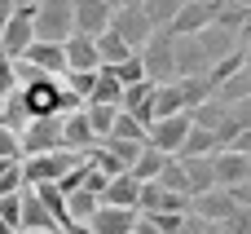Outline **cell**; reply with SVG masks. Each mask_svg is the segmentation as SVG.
<instances>
[{
  "label": "cell",
  "instance_id": "obj_1",
  "mask_svg": "<svg viewBox=\"0 0 251 234\" xmlns=\"http://www.w3.org/2000/svg\"><path fill=\"white\" fill-rule=\"evenodd\" d=\"M88 159V150H71V146H62V150H44V155H22V177H26V186H40V181H62L75 164H84Z\"/></svg>",
  "mask_w": 251,
  "mask_h": 234
},
{
  "label": "cell",
  "instance_id": "obj_2",
  "mask_svg": "<svg viewBox=\"0 0 251 234\" xmlns=\"http://www.w3.org/2000/svg\"><path fill=\"white\" fill-rule=\"evenodd\" d=\"M75 35V0H35V40L66 44Z\"/></svg>",
  "mask_w": 251,
  "mask_h": 234
},
{
  "label": "cell",
  "instance_id": "obj_3",
  "mask_svg": "<svg viewBox=\"0 0 251 234\" xmlns=\"http://www.w3.org/2000/svg\"><path fill=\"white\" fill-rule=\"evenodd\" d=\"M141 58H146V75H150L154 84H168V80H176V35H172L168 27H159V31L146 40Z\"/></svg>",
  "mask_w": 251,
  "mask_h": 234
},
{
  "label": "cell",
  "instance_id": "obj_4",
  "mask_svg": "<svg viewBox=\"0 0 251 234\" xmlns=\"http://www.w3.org/2000/svg\"><path fill=\"white\" fill-rule=\"evenodd\" d=\"M110 31H119L132 49H146V40L159 31L154 22H150V13H146V0L141 4H119L115 13H110Z\"/></svg>",
  "mask_w": 251,
  "mask_h": 234
},
{
  "label": "cell",
  "instance_id": "obj_5",
  "mask_svg": "<svg viewBox=\"0 0 251 234\" xmlns=\"http://www.w3.org/2000/svg\"><path fill=\"white\" fill-rule=\"evenodd\" d=\"M190 128H194V111L163 115V119H154V124H150V146H159V150H168V155H181V146H185Z\"/></svg>",
  "mask_w": 251,
  "mask_h": 234
},
{
  "label": "cell",
  "instance_id": "obj_6",
  "mask_svg": "<svg viewBox=\"0 0 251 234\" xmlns=\"http://www.w3.org/2000/svg\"><path fill=\"white\" fill-rule=\"evenodd\" d=\"M18 137H22V155H44V150H62L66 146L62 142V115H40Z\"/></svg>",
  "mask_w": 251,
  "mask_h": 234
},
{
  "label": "cell",
  "instance_id": "obj_7",
  "mask_svg": "<svg viewBox=\"0 0 251 234\" xmlns=\"http://www.w3.org/2000/svg\"><path fill=\"white\" fill-rule=\"evenodd\" d=\"M221 9H225V0H185L168 31H172V35H199L207 22H216V18H221Z\"/></svg>",
  "mask_w": 251,
  "mask_h": 234
},
{
  "label": "cell",
  "instance_id": "obj_8",
  "mask_svg": "<svg viewBox=\"0 0 251 234\" xmlns=\"http://www.w3.org/2000/svg\"><path fill=\"white\" fill-rule=\"evenodd\" d=\"M190 199H194V195L168 190L159 177H150V181H141V199H137V208H141V212H190Z\"/></svg>",
  "mask_w": 251,
  "mask_h": 234
},
{
  "label": "cell",
  "instance_id": "obj_9",
  "mask_svg": "<svg viewBox=\"0 0 251 234\" xmlns=\"http://www.w3.org/2000/svg\"><path fill=\"white\" fill-rule=\"evenodd\" d=\"M238 208H243V204L234 199L229 186H212V190H203V195L190 199V212H199V217H207V221H229Z\"/></svg>",
  "mask_w": 251,
  "mask_h": 234
},
{
  "label": "cell",
  "instance_id": "obj_10",
  "mask_svg": "<svg viewBox=\"0 0 251 234\" xmlns=\"http://www.w3.org/2000/svg\"><path fill=\"white\" fill-rule=\"evenodd\" d=\"M22 58H26L40 75H66V71H71V66H66V44H57V40H31Z\"/></svg>",
  "mask_w": 251,
  "mask_h": 234
},
{
  "label": "cell",
  "instance_id": "obj_11",
  "mask_svg": "<svg viewBox=\"0 0 251 234\" xmlns=\"http://www.w3.org/2000/svg\"><path fill=\"white\" fill-rule=\"evenodd\" d=\"M216 62L207 58V49L199 44V35H176V80L185 75H207Z\"/></svg>",
  "mask_w": 251,
  "mask_h": 234
},
{
  "label": "cell",
  "instance_id": "obj_12",
  "mask_svg": "<svg viewBox=\"0 0 251 234\" xmlns=\"http://www.w3.org/2000/svg\"><path fill=\"white\" fill-rule=\"evenodd\" d=\"M137 217H141V208H119V204H101L97 212H93V230L97 234H132L137 230Z\"/></svg>",
  "mask_w": 251,
  "mask_h": 234
},
{
  "label": "cell",
  "instance_id": "obj_13",
  "mask_svg": "<svg viewBox=\"0 0 251 234\" xmlns=\"http://www.w3.org/2000/svg\"><path fill=\"white\" fill-rule=\"evenodd\" d=\"M212 159H216V181H221V186H238V181H251V155H247V150L221 146Z\"/></svg>",
  "mask_w": 251,
  "mask_h": 234
},
{
  "label": "cell",
  "instance_id": "obj_14",
  "mask_svg": "<svg viewBox=\"0 0 251 234\" xmlns=\"http://www.w3.org/2000/svg\"><path fill=\"white\" fill-rule=\"evenodd\" d=\"M199 44L207 49V58H212V62H221V58H229L234 49H243L238 31H234V27H225L221 18H216V22H207V27L199 31Z\"/></svg>",
  "mask_w": 251,
  "mask_h": 234
},
{
  "label": "cell",
  "instance_id": "obj_15",
  "mask_svg": "<svg viewBox=\"0 0 251 234\" xmlns=\"http://www.w3.org/2000/svg\"><path fill=\"white\" fill-rule=\"evenodd\" d=\"M110 13H115V0H75V31L101 35L110 27Z\"/></svg>",
  "mask_w": 251,
  "mask_h": 234
},
{
  "label": "cell",
  "instance_id": "obj_16",
  "mask_svg": "<svg viewBox=\"0 0 251 234\" xmlns=\"http://www.w3.org/2000/svg\"><path fill=\"white\" fill-rule=\"evenodd\" d=\"M22 230H62V221L49 212L35 186H22Z\"/></svg>",
  "mask_w": 251,
  "mask_h": 234
},
{
  "label": "cell",
  "instance_id": "obj_17",
  "mask_svg": "<svg viewBox=\"0 0 251 234\" xmlns=\"http://www.w3.org/2000/svg\"><path fill=\"white\" fill-rule=\"evenodd\" d=\"M62 142L71 146V150H93L101 137H97V128L88 124V115H84V106L79 111H71V115H62Z\"/></svg>",
  "mask_w": 251,
  "mask_h": 234
},
{
  "label": "cell",
  "instance_id": "obj_18",
  "mask_svg": "<svg viewBox=\"0 0 251 234\" xmlns=\"http://www.w3.org/2000/svg\"><path fill=\"white\" fill-rule=\"evenodd\" d=\"M66 66H71V71H97V66H101L97 35H84V31H75V35L66 40Z\"/></svg>",
  "mask_w": 251,
  "mask_h": 234
},
{
  "label": "cell",
  "instance_id": "obj_19",
  "mask_svg": "<svg viewBox=\"0 0 251 234\" xmlns=\"http://www.w3.org/2000/svg\"><path fill=\"white\" fill-rule=\"evenodd\" d=\"M124 111H132L146 128L154 124V80H137L124 88Z\"/></svg>",
  "mask_w": 251,
  "mask_h": 234
},
{
  "label": "cell",
  "instance_id": "obj_20",
  "mask_svg": "<svg viewBox=\"0 0 251 234\" xmlns=\"http://www.w3.org/2000/svg\"><path fill=\"white\" fill-rule=\"evenodd\" d=\"M181 159H185V177H190V195H203V190L221 186V181H216V159H212V155H181Z\"/></svg>",
  "mask_w": 251,
  "mask_h": 234
},
{
  "label": "cell",
  "instance_id": "obj_21",
  "mask_svg": "<svg viewBox=\"0 0 251 234\" xmlns=\"http://www.w3.org/2000/svg\"><path fill=\"white\" fill-rule=\"evenodd\" d=\"M137 199H141V181H137L132 173L110 177V186H106V195H101V204H119V208H137Z\"/></svg>",
  "mask_w": 251,
  "mask_h": 234
},
{
  "label": "cell",
  "instance_id": "obj_22",
  "mask_svg": "<svg viewBox=\"0 0 251 234\" xmlns=\"http://www.w3.org/2000/svg\"><path fill=\"white\" fill-rule=\"evenodd\" d=\"M176 111H185V93H181V80L154 84V119H163V115H176Z\"/></svg>",
  "mask_w": 251,
  "mask_h": 234
},
{
  "label": "cell",
  "instance_id": "obj_23",
  "mask_svg": "<svg viewBox=\"0 0 251 234\" xmlns=\"http://www.w3.org/2000/svg\"><path fill=\"white\" fill-rule=\"evenodd\" d=\"M119 111H124V106H115V102H97V97H88V102H84V115H88V124L97 128V137H106V133L115 128Z\"/></svg>",
  "mask_w": 251,
  "mask_h": 234
},
{
  "label": "cell",
  "instance_id": "obj_24",
  "mask_svg": "<svg viewBox=\"0 0 251 234\" xmlns=\"http://www.w3.org/2000/svg\"><path fill=\"white\" fill-rule=\"evenodd\" d=\"M216 150H221L216 128H207V124H199V119H194V128H190V137H185L181 155H216Z\"/></svg>",
  "mask_w": 251,
  "mask_h": 234
},
{
  "label": "cell",
  "instance_id": "obj_25",
  "mask_svg": "<svg viewBox=\"0 0 251 234\" xmlns=\"http://www.w3.org/2000/svg\"><path fill=\"white\" fill-rule=\"evenodd\" d=\"M97 208H101V195L88 190V186H79V190L66 195V212H71V221H93Z\"/></svg>",
  "mask_w": 251,
  "mask_h": 234
},
{
  "label": "cell",
  "instance_id": "obj_26",
  "mask_svg": "<svg viewBox=\"0 0 251 234\" xmlns=\"http://www.w3.org/2000/svg\"><path fill=\"white\" fill-rule=\"evenodd\" d=\"M97 53H101V62L110 66V62H124L128 53H141V49H132V44H128L119 31H110V27H106V31L97 35Z\"/></svg>",
  "mask_w": 251,
  "mask_h": 234
},
{
  "label": "cell",
  "instance_id": "obj_27",
  "mask_svg": "<svg viewBox=\"0 0 251 234\" xmlns=\"http://www.w3.org/2000/svg\"><path fill=\"white\" fill-rule=\"evenodd\" d=\"M163 164H168V150H159V146H150V142H146V150L137 155V164H132L128 173H132L137 181H150V177H159V173H163Z\"/></svg>",
  "mask_w": 251,
  "mask_h": 234
},
{
  "label": "cell",
  "instance_id": "obj_28",
  "mask_svg": "<svg viewBox=\"0 0 251 234\" xmlns=\"http://www.w3.org/2000/svg\"><path fill=\"white\" fill-rule=\"evenodd\" d=\"M101 146L124 164V168H132L137 164V155L146 150V142H137V137H119V133H110V137H101Z\"/></svg>",
  "mask_w": 251,
  "mask_h": 234
},
{
  "label": "cell",
  "instance_id": "obj_29",
  "mask_svg": "<svg viewBox=\"0 0 251 234\" xmlns=\"http://www.w3.org/2000/svg\"><path fill=\"white\" fill-rule=\"evenodd\" d=\"M93 97H97V102H115V106H124V80H119L110 66H97V88H93Z\"/></svg>",
  "mask_w": 251,
  "mask_h": 234
},
{
  "label": "cell",
  "instance_id": "obj_30",
  "mask_svg": "<svg viewBox=\"0 0 251 234\" xmlns=\"http://www.w3.org/2000/svg\"><path fill=\"white\" fill-rule=\"evenodd\" d=\"M181 93H185V111H199L207 97H216V88H212L207 75H185L181 80Z\"/></svg>",
  "mask_w": 251,
  "mask_h": 234
},
{
  "label": "cell",
  "instance_id": "obj_31",
  "mask_svg": "<svg viewBox=\"0 0 251 234\" xmlns=\"http://www.w3.org/2000/svg\"><path fill=\"white\" fill-rule=\"evenodd\" d=\"M247 62H251V53H247V49H234L229 58H221V62H216V66L207 71V80H212V88H221V84H225L229 75H238V71H243Z\"/></svg>",
  "mask_w": 251,
  "mask_h": 234
},
{
  "label": "cell",
  "instance_id": "obj_32",
  "mask_svg": "<svg viewBox=\"0 0 251 234\" xmlns=\"http://www.w3.org/2000/svg\"><path fill=\"white\" fill-rule=\"evenodd\" d=\"M0 124H9L13 133H22V128L31 124V115H26V102H22V88L4 97V106H0Z\"/></svg>",
  "mask_w": 251,
  "mask_h": 234
},
{
  "label": "cell",
  "instance_id": "obj_33",
  "mask_svg": "<svg viewBox=\"0 0 251 234\" xmlns=\"http://www.w3.org/2000/svg\"><path fill=\"white\" fill-rule=\"evenodd\" d=\"M101 66H106V62H101ZM110 71L124 80V88H128V84H137V80H150V75H146V58H141V53H128L124 62H110Z\"/></svg>",
  "mask_w": 251,
  "mask_h": 234
},
{
  "label": "cell",
  "instance_id": "obj_34",
  "mask_svg": "<svg viewBox=\"0 0 251 234\" xmlns=\"http://www.w3.org/2000/svg\"><path fill=\"white\" fill-rule=\"evenodd\" d=\"M159 181H163L168 190H181V195H190V177H185V159H181V155H168V164H163Z\"/></svg>",
  "mask_w": 251,
  "mask_h": 234
},
{
  "label": "cell",
  "instance_id": "obj_35",
  "mask_svg": "<svg viewBox=\"0 0 251 234\" xmlns=\"http://www.w3.org/2000/svg\"><path fill=\"white\" fill-rule=\"evenodd\" d=\"M35 190H40V199L49 204V212H53V217H57L62 226H66V221H71V212H66V190H62L57 181H40Z\"/></svg>",
  "mask_w": 251,
  "mask_h": 234
},
{
  "label": "cell",
  "instance_id": "obj_36",
  "mask_svg": "<svg viewBox=\"0 0 251 234\" xmlns=\"http://www.w3.org/2000/svg\"><path fill=\"white\" fill-rule=\"evenodd\" d=\"M110 133H119V137H137V142H150V128H146L132 111H119V119H115ZM110 133H106V137H110Z\"/></svg>",
  "mask_w": 251,
  "mask_h": 234
},
{
  "label": "cell",
  "instance_id": "obj_37",
  "mask_svg": "<svg viewBox=\"0 0 251 234\" xmlns=\"http://www.w3.org/2000/svg\"><path fill=\"white\" fill-rule=\"evenodd\" d=\"M181 4L185 0H146V13H150L154 27H172V18L181 13Z\"/></svg>",
  "mask_w": 251,
  "mask_h": 234
},
{
  "label": "cell",
  "instance_id": "obj_38",
  "mask_svg": "<svg viewBox=\"0 0 251 234\" xmlns=\"http://www.w3.org/2000/svg\"><path fill=\"white\" fill-rule=\"evenodd\" d=\"M22 88V80H18V62L9 58V53H0V93L9 97V93H18Z\"/></svg>",
  "mask_w": 251,
  "mask_h": 234
},
{
  "label": "cell",
  "instance_id": "obj_39",
  "mask_svg": "<svg viewBox=\"0 0 251 234\" xmlns=\"http://www.w3.org/2000/svg\"><path fill=\"white\" fill-rule=\"evenodd\" d=\"M66 84L88 102V97H93V88H97V71H66Z\"/></svg>",
  "mask_w": 251,
  "mask_h": 234
},
{
  "label": "cell",
  "instance_id": "obj_40",
  "mask_svg": "<svg viewBox=\"0 0 251 234\" xmlns=\"http://www.w3.org/2000/svg\"><path fill=\"white\" fill-rule=\"evenodd\" d=\"M146 217H150V221H154L163 234H181V230H185V217H190V212H146Z\"/></svg>",
  "mask_w": 251,
  "mask_h": 234
},
{
  "label": "cell",
  "instance_id": "obj_41",
  "mask_svg": "<svg viewBox=\"0 0 251 234\" xmlns=\"http://www.w3.org/2000/svg\"><path fill=\"white\" fill-rule=\"evenodd\" d=\"M0 155H4V159H18V155H22V137H18L9 124H0Z\"/></svg>",
  "mask_w": 251,
  "mask_h": 234
},
{
  "label": "cell",
  "instance_id": "obj_42",
  "mask_svg": "<svg viewBox=\"0 0 251 234\" xmlns=\"http://www.w3.org/2000/svg\"><path fill=\"white\" fill-rule=\"evenodd\" d=\"M225 230L229 234H251V208H238V212L225 221Z\"/></svg>",
  "mask_w": 251,
  "mask_h": 234
},
{
  "label": "cell",
  "instance_id": "obj_43",
  "mask_svg": "<svg viewBox=\"0 0 251 234\" xmlns=\"http://www.w3.org/2000/svg\"><path fill=\"white\" fill-rule=\"evenodd\" d=\"M234 190V199L243 204V208H251V181H238V186H229Z\"/></svg>",
  "mask_w": 251,
  "mask_h": 234
},
{
  "label": "cell",
  "instance_id": "obj_44",
  "mask_svg": "<svg viewBox=\"0 0 251 234\" xmlns=\"http://www.w3.org/2000/svg\"><path fill=\"white\" fill-rule=\"evenodd\" d=\"M13 9H18V0H0V35H4V27H9Z\"/></svg>",
  "mask_w": 251,
  "mask_h": 234
},
{
  "label": "cell",
  "instance_id": "obj_45",
  "mask_svg": "<svg viewBox=\"0 0 251 234\" xmlns=\"http://www.w3.org/2000/svg\"><path fill=\"white\" fill-rule=\"evenodd\" d=\"M62 234H97V230H93L88 221H66V226H62Z\"/></svg>",
  "mask_w": 251,
  "mask_h": 234
},
{
  "label": "cell",
  "instance_id": "obj_46",
  "mask_svg": "<svg viewBox=\"0 0 251 234\" xmlns=\"http://www.w3.org/2000/svg\"><path fill=\"white\" fill-rule=\"evenodd\" d=\"M137 234H163V230H159V226H154V221L141 212V217H137Z\"/></svg>",
  "mask_w": 251,
  "mask_h": 234
},
{
  "label": "cell",
  "instance_id": "obj_47",
  "mask_svg": "<svg viewBox=\"0 0 251 234\" xmlns=\"http://www.w3.org/2000/svg\"><path fill=\"white\" fill-rule=\"evenodd\" d=\"M234 150H247V155H251V128H243V133L234 137Z\"/></svg>",
  "mask_w": 251,
  "mask_h": 234
},
{
  "label": "cell",
  "instance_id": "obj_48",
  "mask_svg": "<svg viewBox=\"0 0 251 234\" xmlns=\"http://www.w3.org/2000/svg\"><path fill=\"white\" fill-rule=\"evenodd\" d=\"M238 40H243V49L251 53V13H247V22H243V31H238Z\"/></svg>",
  "mask_w": 251,
  "mask_h": 234
},
{
  "label": "cell",
  "instance_id": "obj_49",
  "mask_svg": "<svg viewBox=\"0 0 251 234\" xmlns=\"http://www.w3.org/2000/svg\"><path fill=\"white\" fill-rule=\"evenodd\" d=\"M0 234H22V230H18V226H9V221L0 217Z\"/></svg>",
  "mask_w": 251,
  "mask_h": 234
},
{
  "label": "cell",
  "instance_id": "obj_50",
  "mask_svg": "<svg viewBox=\"0 0 251 234\" xmlns=\"http://www.w3.org/2000/svg\"><path fill=\"white\" fill-rule=\"evenodd\" d=\"M22 234H62V230H22Z\"/></svg>",
  "mask_w": 251,
  "mask_h": 234
},
{
  "label": "cell",
  "instance_id": "obj_51",
  "mask_svg": "<svg viewBox=\"0 0 251 234\" xmlns=\"http://www.w3.org/2000/svg\"><path fill=\"white\" fill-rule=\"evenodd\" d=\"M0 106H4V93H0Z\"/></svg>",
  "mask_w": 251,
  "mask_h": 234
},
{
  "label": "cell",
  "instance_id": "obj_52",
  "mask_svg": "<svg viewBox=\"0 0 251 234\" xmlns=\"http://www.w3.org/2000/svg\"><path fill=\"white\" fill-rule=\"evenodd\" d=\"M0 53H4V49H0Z\"/></svg>",
  "mask_w": 251,
  "mask_h": 234
},
{
  "label": "cell",
  "instance_id": "obj_53",
  "mask_svg": "<svg viewBox=\"0 0 251 234\" xmlns=\"http://www.w3.org/2000/svg\"><path fill=\"white\" fill-rule=\"evenodd\" d=\"M132 234H137V230H132Z\"/></svg>",
  "mask_w": 251,
  "mask_h": 234
}]
</instances>
